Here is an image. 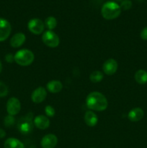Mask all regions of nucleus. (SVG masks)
I'll list each match as a JSON object with an SVG mask.
<instances>
[{"mask_svg": "<svg viewBox=\"0 0 147 148\" xmlns=\"http://www.w3.org/2000/svg\"><path fill=\"white\" fill-rule=\"evenodd\" d=\"M86 105L89 109L103 111L108 106V101L102 93L97 91L90 92L86 98Z\"/></svg>", "mask_w": 147, "mask_h": 148, "instance_id": "1", "label": "nucleus"}, {"mask_svg": "<svg viewBox=\"0 0 147 148\" xmlns=\"http://www.w3.org/2000/svg\"><path fill=\"white\" fill-rule=\"evenodd\" d=\"M120 13V6L113 1H106L101 9V14L105 20H114L119 17Z\"/></svg>", "mask_w": 147, "mask_h": 148, "instance_id": "2", "label": "nucleus"}, {"mask_svg": "<svg viewBox=\"0 0 147 148\" xmlns=\"http://www.w3.org/2000/svg\"><path fill=\"white\" fill-rule=\"evenodd\" d=\"M14 62L17 64L27 66L31 64L35 59V55L29 49H21L14 54Z\"/></svg>", "mask_w": 147, "mask_h": 148, "instance_id": "3", "label": "nucleus"}, {"mask_svg": "<svg viewBox=\"0 0 147 148\" xmlns=\"http://www.w3.org/2000/svg\"><path fill=\"white\" fill-rule=\"evenodd\" d=\"M33 114L30 112L21 117L17 122V129L22 134H28L33 130Z\"/></svg>", "mask_w": 147, "mask_h": 148, "instance_id": "4", "label": "nucleus"}, {"mask_svg": "<svg viewBox=\"0 0 147 148\" xmlns=\"http://www.w3.org/2000/svg\"><path fill=\"white\" fill-rule=\"evenodd\" d=\"M42 40L46 46L50 48L57 47L60 43V40L58 35L52 30H49L43 33L42 36Z\"/></svg>", "mask_w": 147, "mask_h": 148, "instance_id": "5", "label": "nucleus"}, {"mask_svg": "<svg viewBox=\"0 0 147 148\" xmlns=\"http://www.w3.org/2000/svg\"><path fill=\"white\" fill-rule=\"evenodd\" d=\"M28 30L35 35H40L44 31L45 24L38 18L31 19L27 23Z\"/></svg>", "mask_w": 147, "mask_h": 148, "instance_id": "6", "label": "nucleus"}, {"mask_svg": "<svg viewBox=\"0 0 147 148\" xmlns=\"http://www.w3.org/2000/svg\"><path fill=\"white\" fill-rule=\"evenodd\" d=\"M6 108H7V111L9 115L14 116L20 113V110H21V103L17 98L12 97L7 101Z\"/></svg>", "mask_w": 147, "mask_h": 148, "instance_id": "7", "label": "nucleus"}, {"mask_svg": "<svg viewBox=\"0 0 147 148\" xmlns=\"http://www.w3.org/2000/svg\"><path fill=\"white\" fill-rule=\"evenodd\" d=\"M12 26L10 22L0 17V42L7 40L10 36Z\"/></svg>", "mask_w": 147, "mask_h": 148, "instance_id": "8", "label": "nucleus"}, {"mask_svg": "<svg viewBox=\"0 0 147 148\" xmlns=\"http://www.w3.org/2000/svg\"><path fill=\"white\" fill-rule=\"evenodd\" d=\"M47 96V91L43 87H38L33 90L31 95V100L35 103H40L45 101Z\"/></svg>", "mask_w": 147, "mask_h": 148, "instance_id": "9", "label": "nucleus"}, {"mask_svg": "<svg viewBox=\"0 0 147 148\" xmlns=\"http://www.w3.org/2000/svg\"><path fill=\"white\" fill-rule=\"evenodd\" d=\"M118 64L116 60L114 59H109L104 62L102 69L104 73L107 75H112L118 70Z\"/></svg>", "mask_w": 147, "mask_h": 148, "instance_id": "10", "label": "nucleus"}, {"mask_svg": "<svg viewBox=\"0 0 147 148\" xmlns=\"http://www.w3.org/2000/svg\"><path fill=\"white\" fill-rule=\"evenodd\" d=\"M58 143V138L55 134H48L42 138L40 145L42 148H54Z\"/></svg>", "mask_w": 147, "mask_h": 148, "instance_id": "11", "label": "nucleus"}, {"mask_svg": "<svg viewBox=\"0 0 147 148\" xmlns=\"http://www.w3.org/2000/svg\"><path fill=\"white\" fill-rule=\"evenodd\" d=\"M34 126L40 130H46L50 126V120L46 116L44 115H38L35 117L34 120Z\"/></svg>", "mask_w": 147, "mask_h": 148, "instance_id": "12", "label": "nucleus"}, {"mask_svg": "<svg viewBox=\"0 0 147 148\" xmlns=\"http://www.w3.org/2000/svg\"><path fill=\"white\" fill-rule=\"evenodd\" d=\"M144 111H143L142 108H132L129 111L128 114V118L132 122H137L139 121L144 118Z\"/></svg>", "mask_w": 147, "mask_h": 148, "instance_id": "13", "label": "nucleus"}, {"mask_svg": "<svg viewBox=\"0 0 147 148\" xmlns=\"http://www.w3.org/2000/svg\"><path fill=\"white\" fill-rule=\"evenodd\" d=\"M26 40L25 35L23 33H17L10 39V45L13 48H19L24 44Z\"/></svg>", "mask_w": 147, "mask_h": 148, "instance_id": "14", "label": "nucleus"}, {"mask_svg": "<svg viewBox=\"0 0 147 148\" xmlns=\"http://www.w3.org/2000/svg\"><path fill=\"white\" fill-rule=\"evenodd\" d=\"M46 88H47L48 90L51 93H58L63 89V84L61 81L53 79V80L49 81L48 82Z\"/></svg>", "mask_w": 147, "mask_h": 148, "instance_id": "15", "label": "nucleus"}, {"mask_svg": "<svg viewBox=\"0 0 147 148\" xmlns=\"http://www.w3.org/2000/svg\"><path fill=\"white\" fill-rule=\"evenodd\" d=\"M84 122L89 127H93L97 124L98 122V117L93 111H87L84 114Z\"/></svg>", "mask_w": 147, "mask_h": 148, "instance_id": "16", "label": "nucleus"}, {"mask_svg": "<svg viewBox=\"0 0 147 148\" xmlns=\"http://www.w3.org/2000/svg\"><path fill=\"white\" fill-rule=\"evenodd\" d=\"M4 148H24V145L20 140L14 137L7 139L4 144Z\"/></svg>", "mask_w": 147, "mask_h": 148, "instance_id": "17", "label": "nucleus"}, {"mask_svg": "<svg viewBox=\"0 0 147 148\" xmlns=\"http://www.w3.org/2000/svg\"><path fill=\"white\" fill-rule=\"evenodd\" d=\"M135 80L140 85L147 83V72L144 69H139L135 74Z\"/></svg>", "mask_w": 147, "mask_h": 148, "instance_id": "18", "label": "nucleus"}, {"mask_svg": "<svg viewBox=\"0 0 147 148\" xmlns=\"http://www.w3.org/2000/svg\"><path fill=\"white\" fill-rule=\"evenodd\" d=\"M102 79H103V74L100 71H94L89 75V79L91 82H94V83L101 82Z\"/></svg>", "mask_w": 147, "mask_h": 148, "instance_id": "19", "label": "nucleus"}, {"mask_svg": "<svg viewBox=\"0 0 147 148\" xmlns=\"http://www.w3.org/2000/svg\"><path fill=\"white\" fill-rule=\"evenodd\" d=\"M44 24L49 30H52L57 26V20L54 17L50 16L45 20Z\"/></svg>", "mask_w": 147, "mask_h": 148, "instance_id": "20", "label": "nucleus"}, {"mask_svg": "<svg viewBox=\"0 0 147 148\" xmlns=\"http://www.w3.org/2000/svg\"><path fill=\"white\" fill-rule=\"evenodd\" d=\"M15 124V119L14 116L7 115L6 116L4 119V124L6 127H11Z\"/></svg>", "mask_w": 147, "mask_h": 148, "instance_id": "21", "label": "nucleus"}, {"mask_svg": "<svg viewBox=\"0 0 147 148\" xmlns=\"http://www.w3.org/2000/svg\"><path fill=\"white\" fill-rule=\"evenodd\" d=\"M9 89L8 87L4 83V82L0 81V98H3L8 95Z\"/></svg>", "mask_w": 147, "mask_h": 148, "instance_id": "22", "label": "nucleus"}, {"mask_svg": "<svg viewBox=\"0 0 147 148\" xmlns=\"http://www.w3.org/2000/svg\"><path fill=\"white\" fill-rule=\"evenodd\" d=\"M45 113H46V116L48 117H53L56 114V111H55L54 108L50 105H48L45 107Z\"/></svg>", "mask_w": 147, "mask_h": 148, "instance_id": "23", "label": "nucleus"}, {"mask_svg": "<svg viewBox=\"0 0 147 148\" xmlns=\"http://www.w3.org/2000/svg\"><path fill=\"white\" fill-rule=\"evenodd\" d=\"M120 8L122 10H128L132 7V2L130 0H123L120 4Z\"/></svg>", "mask_w": 147, "mask_h": 148, "instance_id": "24", "label": "nucleus"}, {"mask_svg": "<svg viewBox=\"0 0 147 148\" xmlns=\"http://www.w3.org/2000/svg\"><path fill=\"white\" fill-rule=\"evenodd\" d=\"M140 36H141V39H143L144 40H147V26L143 28V30L141 32V34H140Z\"/></svg>", "mask_w": 147, "mask_h": 148, "instance_id": "25", "label": "nucleus"}, {"mask_svg": "<svg viewBox=\"0 0 147 148\" xmlns=\"http://www.w3.org/2000/svg\"><path fill=\"white\" fill-rule=\"evenodd\" d=\"M5 60L8 63H12L14 61V56L12 54H11V53H8V54H7L5 56Z\"/></svg>", "mask_w": 147, "mask_h": 148, "instance_id": "26", "label": "nucleus"}, {"mask_svg": "<svg viewBox=\"0 0 147 148\" xmlns=\"http://www.w3.org/2000/svg\"><path fill=\"white\" fill-rule=\"evenodd\" d=\"M6 136V132L3 129L0 128V139H3L4 137H5Z\"/></svg>", "mask_w": 147, "mask_h": 148, "instance_id": "27", "label": "nucleus"}, {"mask_svg": "<svg viewBox=\"0 0 147 148\" xmlns=\"http://www.w3.org/2000/svg\"><path fill=\"white\" fill-rule=\"evenodd\" d=\"M1 69H2V64H1V61H0V73H1Z\"/></svg>", "mask_w": 147, "mask_h": 148, "instance_id": "28", "label": "nucleus"}, {"mask_svg": "<svg viewBox=\"0 0 147 148\" xmlns=\"http://www.w3.org/2000/svg\"><path fill=\"white\" fill-rule=\"evenodd\" d=\"M115 1H123V0H115Z\"/></svg>", "mask_w": 147, "mask_h": 148, "instance_id": "29", "label": "nucleus"}, {"mask_svg": "<svg viewBox=\"0 0 147 148\" xmlns=\"http://www.w3.org/2000/svg\"><path fill=\"white\" fill-rule=\"evenodd\" d=\"M138 1H142V0H138Z\"/></svg>", "mask_w": 147, "mask_h": 148, "instance_id": "30", "label": "nucleus"}]
</instances>
